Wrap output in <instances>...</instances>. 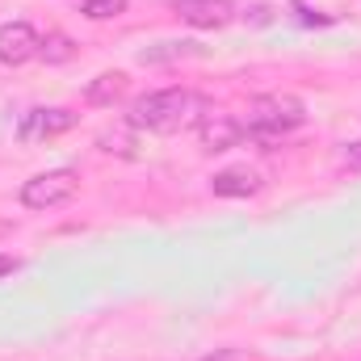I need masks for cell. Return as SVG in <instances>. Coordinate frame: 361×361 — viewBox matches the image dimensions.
Masks as SVG:
<instances>
[{"label": "cell", "instance_id": "2", "mask_svg": "<svg viewBox=\"0 0 361 361\" xmlns=\"http://www.w3.org/2000/svg\"><path fill=\"white\" fill-rule=\"evenodd\" d=\"M307 122V109L298 97H281V92H269V97H257L248 105V122H244V135L252 143H261L265 152H273L290 130H298Z\"/></svg>", "mask_w": 361, "mask_h": 361}, {"label": "cell", "instance_id": "12", "mask_svg": "<svg viewBox=\"0 0 361 361\" xmlns=\"http://www.w3.org/2000/svg\"><path fill=\"white\" fill-rule=\"evenodd\" d=\"M341 169H345V173H361V139L341 152Z\"/></svg>", "mask_w": 361, "mask_h": 361}, {"label": "cell", "instance_id": "6", "mask_svg": "<svg viewBox=\"0 0 361 361\" xmlns=\"http://www.w3.org/2000/svg\"><path fill=\"white\" fill-rule=\"evenodd\" d=\"M173 13L197 30H219L235 17V4L231 0H173Z\"/></svg>", "mask_w": 361, "mask_h": 361}, {"label": "cell", "instance_id": "14", "mask_svg": "<svg viewBox=\"0 0 361 361\" xmlns=\"http://www.w3.org/2000/svg\"><path fill=\"white\" fill-rule=\"evenodd\" d=\"M202 361H248V357L235 353V349H219V353H210V357H202Z\"/></svg>", "mask_w": 361, "mask_h": 361}, {"label": "cell", "instance_id": "1", "mask_svg": "<svg viewBox=\"0 0 361 361\" xmlns=\"http://www.w3.org/2000/svg\"><path fill=\"white\" fill-rule=\"evenodd\" d=\"M197 109H202V97H193L189 89H160L130 105V126L152 135H173L197 118Z\"/></svg>", "mask_w": 361, "mask_h": 361}, {"label": "cell", "instance_id": "5", "mask_svg": "<svg viewBox=\"0 0 361 361\" xmlns=\"http://www.w3.org/2000/svg\"><path fill=\"white\" fill-rule=\"evenodd\" d=\"M240 139H244V122H235L231 114H214V109L202 114V122H197V143H202L206 152H227V147H235Z\"/></svg>", "mask_w": 361, "mask_h": 361}, {"label": "cell", "instance_id": "8", "mask_svg": "<svg viewBox=\"0 0 361 361\" xmlns=\"http://www.w3.org/2000/svg\"><path fill=\"white\" fill-rule=\"evenodd\" d=\"M261 185L265 180L252 169H223L210 180V193H219V197H252V193H261Z\"/></svg>", "mask_w": 361, "mask_h": 361}, {"label": "cell", "instance_id": "11", "mask_svg": "<svg viewBox=\"0 0 361 361\" xmlns=\"http://www.w3.org/2000/svg\"><path fill=\"white\" fill-rule=\"evenodd\" d=\"M47 63H68L72 55H76V47H72V38H63V34H51V38H42V51H38Z\"/></svg>", "mask_w": 361, "mask_h": 361}, {"label": "cell", "instance_id": "10", "mask_svg": "<svg viewBox=\"0 0 361 361\" xmlns=\"http://www.w3.org/2000/svg\"><path fill=\"white\" fill-rule=\"evenodd\" d=\"M80 13L89 21H109V17H122L126 13V0H80Z\"/></svg>", "mask_w": 361, "mask_h": 361}, {"label": "cell", "instance_id": "4", "mask_svg": "<svg viewBox=\"0 0 361 361\" xmlns=\"http://www.w3.org/2000/svg\"><path fill=\"white\" fill-rule=\"evenodd\" d=\"M38 51H42V38L30 21H4L0 25V63L21 68V63L38 59Z\"/></svg>", "mask_w": 361, "mask_h": 361}, {"label": "cell", "instance_id": "3", "mask_svg": "<svg viewBox=\"0 0 361 361\" xmlns=\"http://www.w3.org/2000/svg\"><path fill=\"white\" fill-rule=\"evenodd\" d=\"M76 189H80L76 169H51V173H38L21 185V206L25 210H51V206H63L68 197H76Z\"/></svg>", "mask_w": 361, "mask_h": 361}, {"label": "cell", "instance_id": "7", "mask_svg": "<svg viewBox=\"0 0 361 361\" xmlns=\"http://www.w3.org/2000/svg\"><path fill=\"white\" fill-rule=\"evenodd\" d=\"M76 126V114L72 109H30L17 126L21 139H51V135H63Z\"/></svg>", "mask_w": 361, "mask_h": 361}, {"label": "cell", "instance_id": "9", "mask_svg": "<svg viewBox=\"0 0 361 361\" xmlns=\"http://www.w3.org/2000/svg\"><path fill=\"white\" fill-rule=\"evenodd\" d=\"M122 92H126V72H101L85 89V97H89V105H114Z\"/></svg>", "mask_w": 361, "mask_h": 361}, {"label": "cell", "instance_id": "13", "mask_svg": "<svg viewBox=\"0 0 361 361\" xmlns=\"http://www.w3.org/2000/svg\"><path fill=\"white\" fill-rule=\"evenodd\" d=\"M17 269H21V261H17V257H8V252H0V281H4V277H13Z\"/></svg>", "mask_w": 361, "mask_h": 361}]
</instances>
